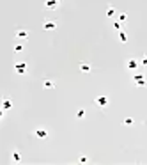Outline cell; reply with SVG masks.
<instances>
[{
    "label": "cell",
    "mask_w": 147,
    "mask_h": 165,
    "mask_svg": "<svg viewBox=\"0 0 147 165\" xmlns=\"http://www.w3.org/2000/svg\"><path fill=\"white\" fill-rule=\"evenodd\" d=\"M45 89H53L55 87V84H53V82H51V80H45Z\"/></svg>",
    "instance_id": "13"
},
{
    "label": "cell",
    "mask_w": 147,
    "mask_h": 165,
    "mask_svg": "<svg viewBox=\"0 0 147 165\" xmlns=\"http://www.w3.org/2000/svg\"><path fill=\"white\" fill-rule=\"evenodd\" d=\"M117 36H119V41H121V43H128V34H126V32L119 30V32H117Z\"/></svg>",
    "instance_id": "9"
},
{
    "label": "cell",
    "mask_w": 147,
    "mask_h": 165,
    "mask_svg": "<svg viewBox=\"0 0 147 165\" xmlns=\"http://www.w3.org/2000/svg\"><path fill=\"white\" fill-rule=\"evenodd\" d=\"M113 30H122V27H121V22H113Z\"/></svg>",
    "instance_id": "18"
},
{
    "label": "cell",
    "mask_w": 147,
    "mask_h": 165,
    "mask_svg": "<svg viewBox=\"0 0 147 165\" xmlns=\"http://www.w3.org/2000/svg\"><path fill=\"white\" fill-rule=\"evenodd\" d=\"M36 137H37V139H46V137H48L46 128H36Z\"/></svg>",
    "instance_id": "7"
},
{
    "label": "cell",
    "mask_w": 147,
    "mask_h": 165,
    "mask_svg": "<svg viewBox=\"0 0 147 165\" xmlns=\"http://www.w3.org/2000/svg\"><path fill=\"white\" fill-rule=\"evenodd\" d=\"M14 51H16V53H22V51H23V45H14Z\"/></svg>",
    "instance_id": "15"
},
{
    "label": "cell",
    "mask_w": 147,
    "mask_h": 165,
    "mask_svg": "<svg viewBox=\"0 0 147 165\" xmlns=\"http://www.w3.org/2000/svg\"><path fill=\"white\" fill-rule=\"evenodd\" d=\"M133 82H135V85H138V87H145L147 85V78L144 75H140V73L133 75Z\"/></svg>",
    "instance_id": "1"
},
{
    "label": "cell",
    "mask_w": 147,
    "mask_h": 165,
    "mask_svg": "<svg viewBox=\"0 0 147 165\" xmlns=\"http://www.w3.org/2000/svg\"><path fill=\"white\" fill-rule=\"evenodd\" d=\"M89 162V158L87 156H83V154H82V156H80V163H87Z\"/></svg>",
    "instance_id": "21"
},
{
    "label": "cell",
    "mask_w": 147,
    "mask_h": 165,
    "mask_svg": "<svg viewBox=\"0 0 147 165\" xmlns=\"http://www.w3.org/2000/svg\"><path fill=\"white\" fill-rule=\"evenodd\" d=\"M80 71H82V73H90V64L82 62V64H80Z\"/></svg>",
    "instance_id": "10"
},
{
    "label": "cell",
    "mask_w": 147,
    "mask_h": 165,
    "mask_svg": "<svg viewBox=\"0 0 147 165\" xmlns=\"http://www.w3.org/2000/svg\"><path fill=\"white\" fill-rule=\"evenodd\" d=\"M43 28L45 30H55L57 28V22H53V20H46V22L43 23Z\"/></svg>",
    "instance_id": "5"
},
{
    "label": "cell",
    "mask_w": 147,
    "mask_h": 165,
    "mask_svg": "<svg viewBox=\"0 0 147 165\" xmlns=\"http://www.w3.org/2000/svg\"><path fill=\"white\" fill-rule=\"evenodd\" d=\"M126 20H128V14H126V13H121V14H119V22L122 23V22H126Z\"/></svg>",
    "instance_id": "17"
},
{
    "label": "cell",
    "mask_w": 147,
    "mask_h": 165,
    "mask_svg": "<svg viewBox=\"0 0 147 165\" xmlns=\"http://www.w3.org/2000/svg\"><path fill=\"white\" fill-rule=\"evenodd\" d=\"M96 105L98 107H108V98L107 96H98L96 98Z\"/></svg>",
    "instance_id": "6"
},
{
    "label": "cell",
    "mask_w": 147,
    "mask_h": 165,
    "mask_svg": "<svg viewBox=\"0 0 147 165\" xmlns=\"http://www.w3.org/2000/svg\"><path fill=\"white\" fill-rule=\"evenodd\" d=\"M107 16H108V18H113V16H115V7H112V5L107 7Z\"/></svg>",
    "instance_id": "12"
},
{
    "label": "cell",
    "mask_w": 147,
    "mask_h": 165,
    "mask_svg": "<svg viewBox=\"0 0 147 165\" xmlns=\"http://www.w3.org/2000/svg\"><path fill=\"white\" fill-rule=\"evenodd\" d=\"M76 117H78V119H83V117H85V110L78 108V110H76Z\"/></svg>",
    "instance_id": "14"
},
{
    "label": "cell",
    "mask_w": 147,
    "mask_h": 165,
    "mask_svg": "<svg viewBox=\"0 0 147 165\" xmlns=\"http://www.w3.org/2000/svg\"><path fill=\"white\" fill-rule=\"evenodd\" d=\"M16 37L18 39H25V37H28V32L27 30H16Z\"/></svg>",
    "instance_id": "11"
},
{
    "label": "cell",
    "mask_w": 147,
    "mask_h": 165,
    "mask_svg": "<svg viewBox=\"0 0 147 165\" xmlns=\"http://www.w3.org/2000/svg\"><path fill=\"white\" fill-rule=\"evenodd\" d=\"M131 124H133V119L131 117H126L124 119V126H131Z\"/></svg>",
    "instance_id": "19"
},
{
    "label": "cell",
    "mask_w": 147,
    "mask_h": 165,
    "mask_svg": "<svg viewBox=\"0 0 147 165\" xmlns=\"http://www.w3.org/2000/svg\"><path fill=\"white\" fill-rule=\"evenodd\" d=\"M27 68H28L27 62H16L14 64V71H16L18 75H25L27 73Z\"/></svg>",
    "instance_id": "3"
},
{
    "label": "cell",
    "mask_w": 147,
    "mask_h": 165,
    "mask_svg": "<svg viewBox=\"0 0 147 165\" xmlns=\"http://www.w3.org/2000/svg\"><path fill=\"white\" fill-rule=\"evenodd\" d=\"M140 64H142L144 68H147V55H144V57H142V62H140Z\"/></svg>",
    "instance_id": "20"
},
{
    "label": "cell",
    "mask_w": 147,
    "mask_h": 165,
    "mask_svg": "<svg viewBox=\"0 0 147 165\" xmlns=\"http://www.w3.org/2000/svg\"><path fill=\"white\" fill-rule=\"evenodd\" d=\"M2 107H4V110H9V108H13V101H11V98H4V103H2Z\"/></svg>",
    "instance_id": "8"
},
{
    "label": "cell",
    "mask_w": 147,
    "mask_h": 165,
    "mask_svg": "<svg viewBox=\"0 0 147 165\" xmlns=\"http://www.w3.org/2000/svg\"><path fill=\"white\" fill-rule=\"evenodd\" d=\"M62 0H45V7L50 9V11H55V9L60 5Z\"/></svg>",
    "instance_id": "2"
},
{
    "label": "cell",
    "mask_w": 147,
    "mask_h": 165,
    "mask_svg": "<svg viewBox=\"0 0 147 165\" xmlns=\"http://www.w3.org/2000/svg\"><path fill=\"white\" fill-rule=\"evenodd\" d=\"M138 66H140V62L136 59H129L128 62H126V68H128L129 71H136V69H138Z\"/></svg>",
    "instance_id": "4"
},
{
    "label": "cell",
    "mask_w": 147,
    "mask_h": 165,
    "mask_svg": "<svg viewBox=\"0 0 147 165\" xmlns=\"http://www.w3.org/2000/svg\"><path fill=\"white\" fill-rule=\"evenodd\" d=\"M13 160H14V162H20V160H22V154H20L18 151H14V153H13Z\"/></svg>",
    "instance_id": "16"
}]
</instances>
